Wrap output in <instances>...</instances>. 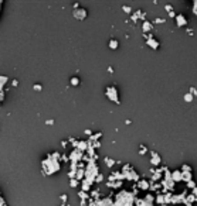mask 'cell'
I'll return each instance as SVG.
<instances>
[{
	"label": "cell",
	"mask_w": 197,
	"mask_h": 206,
	"mask_svg": "<svg viewBox=\"0 0 197 206\" xmlns=\"http://www.w3.org/2000/svg\"><path fill=\"white\" fill-rule=\"evenodd\" d=\"M184 99H186L187 102H191V100H193V96H191V95L189 93V95H186V96H184Z\"/></svg>",
	"instance_id": "obj_2"
},
{
	"label": "cell",
	"mask_w": 197,
	"mask_h": 206,
	"mask_svg": "<svg viewBox=\"0 0 197 206\" xmlns=\"http://www.w3.org/2000/svg\"><path fill=\"white\" fill-rule=\"evenodd\" d=\"M111 47H112V48H116V41H111Z\"/></svg>",
	"instance_id": "obj_4"
},
{
	"label": "cell",
	"mask_w": 197,
	"mask_h": 206,
	"mask_svg": "<svg viewBox=\"0 0 197 206\" xmlns=\"http://www.w3.org/2000/svg\"><path fill=\"white\" fill-rule=\"evenodd\" d=\"M193 11H194V14L197 16V1H194V9H193Z\"/></svg>",
	"instance_id": "obj_3"
},
{
	"label": "cell",
	"mask_w": 197,
	"mask_h": 206,
	"mask_svg": "<svg viewBox=\"0 0 197 206\" xmlns=\"http://www.w3.org/2000/svg\"><path fill=\"white\" fill-rule=\"evenodd\" d=\"M194 195H196V198H197V188L194 189Z\"/></svg>",
	"instance_id": "obj_5"
},
{
	"label": "cell",
	"mask_w": 197,
	"mask_h": 206,
	"mask_svg": "<svg viewBox=\"0 0 197 206\" xmlns=\"http://www.w3.org/2000/svg\"><path fill=\"white\" fill-rule=\"evenodd\" d=\"M176 21H177V24H179V25H186V24H187L186 17H184L183 14H179V16L176 17Z\"/></svg>",
	"instance_id": "obj_1"
}]
</instances>
